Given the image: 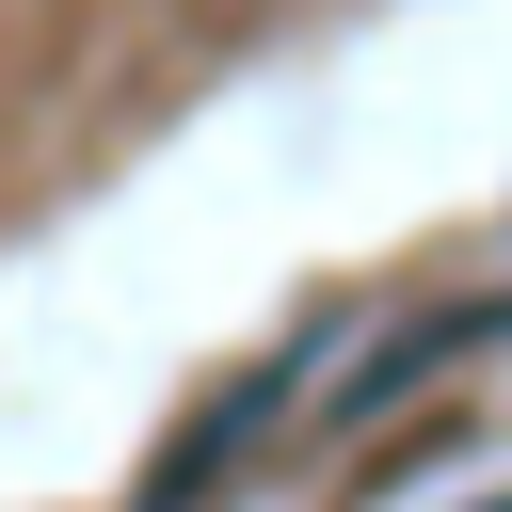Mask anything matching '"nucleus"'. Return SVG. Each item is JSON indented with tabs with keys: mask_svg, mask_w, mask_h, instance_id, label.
Masks as SVG:
<instances>
[{
	"mask_svg": "<svg viewBox=\"0 0 512 512\" xmlns=\"http://www.w3.org/2000/svg\"><path fill=\"white\" fill-rule=\"evenodd\" d=\"M272 400H288V368H256V384H224V400H208V416H192V432H176V448L144 464V512H192V496H208V480H224V464L256 448V416H272Z\"/></svg>",
	"mask_w": 512,
	"mask_h": 512,
	"instance_id": "obj_1",
	"label": "nucleus"
}]
</instances>
